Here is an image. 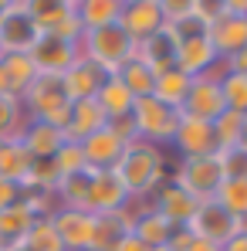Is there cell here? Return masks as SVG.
<instances>
[{"mask_svg":"<svg viewBox=\"0 0 247 251\" xmlns=\"http://www.w3.org/2000/svg\"><path fill=\"white\" fill-rule=\"evenodd\" d=\"M166 153H169V150L153 146V143H146V139H132V143L125 146L115 173L122 176L129 194H156V187L169 180V173H173V156H166Z\"/></svg>","mask_w":247,"mask_h":251,"instance_id":"obj_1","label":"cell"},{"mask_svg":"<svg viewBox=\"0 0 247 251\" xmlns=\"http://www.w3.org/2000/svg\"><path fill=\"white\" fill-rule=\"evenodd\" d=\"M21 109L27 119H38V123H51L65 132L68 123V112H71V95L65 88L61 75H38L31 88L21 95Z\"/></svg>","mask_w":247,"mask_h":251,"instance_id":"obj_2","label":"cell"},{"mask_svg":"<svg viewBox=\"0 0 247 251\" xmlns=\"http://www.w3.org/2000/svg\"><path fill=\"white\" fill-rule=\"evenodd\" d=\"M129 119H132V126H135V136H139V139L169 150L173 132H176L180 119H183V112L173 109V105H166V102H159L156 95H142V99H135Z\"/></svg>","mask_w":247,"mask_h":251,"instance_id":"obj_3","label":"cell"},{"mask_svg":"<svg viewBox=\"0 0 247 251\" xmlns=\"http://www.w3.org/2000/svg\"><path fill=\"white\" fill-rule=\"evenodd\" d=\"M169 180L180 183L193 201L206 204V201H217V190L227 180V173H224L220 156L213 153V156H197V160H173Z\"/></svg>","mask_w":247,"mask_h":251,"instance_id":"obj_4","label":"cell"},{"mask_svg":"<svg viewBox=\"0 0 247 251\" xmlns=\"http://www.w3.org/2000/svg\"><path fill=\"white\" fill-rule=\"evenodd\" d=\"M38 38L31 0H0V54H31Z\"/></svg>","mask_w":247,"mask_h":251,"instance_id":"obj_5","label":"cell"},{"mask_svg":"<svg viewBox=\"0 0 247 251\" xmlns=\"http://www.w3.org/2000/svg\"><path fill=\"white\" fill-rule=\"evenodd\" d=\"M78 44H82L85 58L95 61V65H102L109 75H115L125 61L135 54V41L125 34L119 24L102 27V31H88V34H82V41H78Z\"/></svg>","mask_w":247,"mask_h":251,"instance_id":"obj_6","label":"cell"},{"mask_svg":"<svg viewBox=\"0 0 247 251\" xmlns=\"http://www.w3.org/2000/svg\"><path fill=\"white\" fill-rule=\"evenodd\" d=\"M31 17L41 34L65 38V41H82V21H78V3L75 0H31Z\"/></svg>","mask_w":247,"mask_h":251,"instance_id":"obj_7","label":"cell"},{"mask_svg":"<svg viewBox=\"0 0 247 251\" xmlns=\"http://www.w3.org/2000/svg\"><path fill=\"white\" fill-rule=\"evenodd\" d=\"M169 153H173V160H197V156H213V153H217L213 123H200V119H190V116H183V119H180V126H176V132H173Z\"/></svg>","mask_w":247,"mask_h":251,"instance_id":"obj_8","label":"cell"},{"mask_svg":"<svg viewBox=\"0 0 247 251\" xmlns=\"http://www.w3.org/2000/svg\"><path fill=\"white\" fill-rule=\"evenodd\" d=\"M78 58H82V44L51 38V34H41L38 44L31 48V61L38 68V75H65Z\"/></svg>","mask_w":247,"mask_h":251,"instance_id":"obj_9","label":"cell"},{"mask_svg":"<svg viewBox=\"0 0 247 251\" xmlns=\"http://www.w3.org/2000/svg\"><path fill=\"white\" fill-rule=\"evenodd\" d=\"M206 38H210L213 51H217L220 58L234 61L237 54H244V51H247V17H244V14L227 10V0H224V14L210 24Z\"/></svg>","mask_w":247,"mask_h":251,"instance_id":"obj_10","label":"cell"},{"mask_svg":"<svg viewBox=\"0 0 247 251\" xmlns=\"http://www.w3.org/2000/svg\"><path fill=\"white\" fill-rule=\"evenodd\" d=\"M129 201V187L115 170H91V187H88V201L85 210L91 214H119Z\"/></svg>","mask_w":247,"mask_h":251,"instance_id":"obj_11","label":"cell"},{"mask_svg":"<svg viewBox=\"0 0 247 251\" xmlns=\"http://www.w3.org/2000/svg\"><path fill=\"white\" fill-rule=\"evenodd\" d=\"M119 27L132 41H146L153 38L156 31H163V3L159 0H122V17H119Z\"/></svg>","mask_w":247,"mask_h":251,"instance_id":"obj_12","label":"cell"},{"mask_svg":"<svg viewBox=\"0 0 247 251\" xmlns=\"http://www.w3.org/2000/svg\"><path fill=\"white\" fill-rule=\"evenodd\" d=\"M190 231L224 248L230 238L241 234V217H234L230 210H224L217 201H206V204H200L197 217H193V224H190Z\"/></svg>","mask_w":247,"mask_h":251,"instance_id":"obj_13","label":"cell"},{"mask_svg":"<svg viewBox=\"0 0 247 251\" xmlns=\"http://www.w3.org/2000/svg\"><path fill=\"white\" fill-rule=\"evenodd\" d=\"M65 251H88L91 248V231H95V214L85 207H61L51 217Z\"/></svg>","mask_w":247,"mask_h":251,"instance_id":"obj_14","label":"cell"},{"mask_svg":"<svg viewBox=\"0 0 247 251\" xmlns=\"http://www.w3.org/2000/svg\"><path fill=\"white\" fill-rule=\"evenodd\" d=\"M153 197H156V210L163 214L173 227H190L193 217H197V210H200V201H193V197H190L180 183H173V180L159 183Z\"/></svg>","mask_w":247,"mask_h":251,"instance_id":"obj_15","label":"cell"},{"mask_svg":"<svg viewBox=\"0 0 247 251\" xmlns=\"http://www.w3.org/2000/svg\"><path fill=\"white\" fill-rule=\"evenodd\" d=\"M183 116L190 119H200V123H213L217 116H224V95H220V82H210V78H193L190 92H186V102L180 109Z\"/></svg>","mask_w":247,"mask_h":251,"instance_id":"obj_16","label":"cell"},{"mask_svg":"<svg viewBox=\"0 0 247 251\" xmlns=\"http://www.w3.org/2000/svg\"><path fill=\"white\" fill-rule=\"evenodd\" d=\"M78 146H82V156H85V167L88 170H115L119 160H122V153H125V143L109 126L98 129V132H91Z\"/></svg>","mask_w":247,"mask_h":251,"instance_id":"obj_17","label":"cell"},{"mask_svg":"<svg viewBox=\"0 0 247 251\" xmlns=\"http://www.w3.org/2000/svg\"><path fill=\"white\" fill-rule=\"evenodd\" d=\"M65 88H68V95H71V102H82V99H95L98 95V88L105 85L109 78V72L102 68V65H95V61H88V58H78L65 75Z\"/></svg>","mask_w":247,"mask_h":251,"instance_id":"obj_18","label":"cell"},{"mask_svg":"<svg viewBox=\"0 0 247 251\" xmlns=\"http://www.w3.org/2000/svg\"><path fill=\"white\" fill-rule=\"evenodd\" d=\"M21 146L31 153V160H54V153L65 146V132L51 123H38V119H27L24 132L17 136Z\"/></svg>","mask_w":247,"mask_h":251,"instance_id":"obj_19","label":"cell"},{"mask_svg":"<svg viewBox=\"0 0 247 251\" xmlns=\"http://www.w3.org/2000/svg\"><path fill=\"white\" fill-rule=\"evenodd\" d=\"M217 61H220V54L213 51V44H210L206 34L203 38H186V41H180V48H176V68L183 75H190V78L206 75Z\"/></svg>","mask_w":247,"mask_h":251,"instance_id":"obj_20","label":"cell"},{"mask_svg":"<svg viewBox=\"0 0 247 251\" xmlns=\"http://www.w3.org/2000/svg\"><path fill=\"white\" fill-rule=\"evenodd\" d=\"M109 116L102 112V105L95 99H82V102H71V112H68V123H65V139L71 143H82L91 132L105 129Z\"/></svg>","mask_w":247,"mask_h":251,"instance_id":"obj_21","label":"cell"},{"mask_svg":"<svg viewBox=\"0 0 247 251\" xmlns=\"http://www.w3.org/2000/svg\"><path fill=\"white\" fill-rule=\"evenodd\" d=\"M34 210L27 207L24 201L10 204L7 210H0V251H21L27 231L34 227Z\"/></svg>","mask_w":247,"mask_h":251,"instance_id":"obj_22","label":"cell"},{"mask_svg":"<svg viewBox=\"0 0 247 251\" xmlns=\"http://www.w3.org/2000/svg\"><path fill=\"white\" fill-rule=\"evenodd\" d=\"M176 48H180V38H176L169 27H163V31H156L153 38H146V41L135 44V54L159 75V72H166V68H176Z\"/></svg>","mask_w":247,"mask_h":251,"instance_id":"obj_23","label":"cell"},{"mask_svg":"<svg viewBox=\"0 0 247 251\" xmlns=\"http://www.w3.org/2000/svg\"><path fill=\"white\" fill-rule=\"evenodd\" d=\"M173 231H176V227L166 221L159 210H149V214H142V217L132 224L129 234H132L146 251H153V248H166V245L173 241Z\"/></svg>","mask_w":247,"mask_h":251,"instance_id":"obj_24","label":"cell"},{"mask_svg":"<svg viewBox=\"0 0 247 251\" xmlns=\"http://www.w3.org/2000/svg\"><path fill=\"white\" fill-rule=\"evenodd\" d=\"M122 17V0H82L78 3V21H82V31H102V27H112L119 24Z\"/></svg>","mask_w":247,"mask_h":251,"instance_id":"obj_25","label":"cell"},{"mask_svg":"<svg viewBox=\"0 0 247 251\" xmlns=\"http://www.w3.org/2000/svg\"><path fill=\"white\" fill-rule=\"evenodd\" d=\"M95 102L102 105V112L109 116V119H125V116H132V105H135V95L125 88L115 75H109L105 85L98 88V95H95Z\"/></svg>","mask_w":247,"mask_h":251,"instance_id":"obj_26","label":"cell"},{"mask_svg":"<svg viewBox=\"0 0 247 251\" xmlns=\"http://www.w3.org/2000/svg\"><path fill=\"white\" fill-rule=\"evenodd\" d=\"M129 238V224L122 214H95V231H91V248L88 251H115Z\"/></svg>","mask_w":247,"mask_h":251,"instance_id":"obj_27","label":"cell"},{"mask_svg":"<svg viewBox=\"0 0 247 251\" xmlns=\"http://www.w3.org/2000/svg\"><path fill=\"white\" fill-rule=\"evenodd\" d=\"M31 153L21 146V139H3L0 143V176L10 180V183H24L27 173H31Z\"/></svg>","mask_w":247,"mask_h":251,"instance_id":"obj_28","label":"cell"},{"mask_svg":"<svg viewBox=\"0 0 247 251\" xmlns=\"http://www.w3.org/2000/svg\"><path fill=\"white\" fill-rule=\"evenodd\" d=\"M0 65H3V75H7V88L14 99H21L31 82L38 78V68L31 61V54H0Z\"/></svg>","mask_w":247,"mask_h":251,"instance_id":"obj_29","label":"cell"},{"mask_svg":"<svg viewBox=\"0 0 247 251\" xmlns=\"http://www.w3.org/2000/svg\"><path fill=\"white\" fill-rule=\"evenodd\" d=\"M190 85H193V78H190V75H183L180 68H166V72H159V75H156L153 95H156L159 102H166V105H173V109H183Z\"/></svg>","mask_w":247,"mask_h":251,"instance_id":"obj_30","label":"cell"},{"mask_svg":"<svg viewBox=\"0 0 247 251\" xmlns=\"http://www.w3.org/2000/svg\"><path fill=\"white\" fill-rule=\"evenodd\" d=\"M115 78L135 95V99H142V95H153V85H156V72L139 58V54H132L129 61H125L122 68L115 72Z\"/></svg>","mask_w":247,"mask_h":251,"instance_id":"obj_31","label":"cell"},{"mask_svg":"<svg viewBox=\"0 0 247 251\" xmlns=\"http://www.w3.org/2000/svg\"><path fill=\"white\" fill-rule=\"evenodd\" d=\"M88 187H91V170H78V173L58 176V183H54L61 207H85V201H88Z\"/></svg>","mask_w":247,"mask_h":251,"instance_id":"obj_32","label":"cell"},{"mask_svg":"<svg viewBox=\"0 0 247 251\" xmlns=\"http://www.w3.org/2000/svg\"><path fill=\"white\" fill-rule=\"evenodd\" d=\"M217 204L230 210L234 217H247V176H227L217 190Z\"/></svg>","mask_w":247,"mask_h":251,"instance_id":"obj_33","label":"cell"},{"mask_svg":"<svg viewBox=\"0 0 247 251\" xmlns=\"http://www.w3.org/2000/svg\"><path fill=\"white\" fill-rule=\"evenodd\" d=\"M220 95H224V109L247 116V72H227L220 82Z\"/></svg>","mask_w":247,"mask_h":251,"instance_id":"obj_34","label":"cell"},{"mask_svg":"<svg viewBox=\"0 0 247 251\" xmlns=\"http://www.w3.org/2000/svg\"><path fill=\"white\" fill-rule=\"evenodd\" d=\"M21 251H65L58 231H54V224H51V217H38V221H34V227L27 231Z\"/></svg>","mask_w":247,"mask_h":251,"instance_id":"obj_35","label":"cell"},{"mask_svg":"<svg viewBox=\"0 0 247 251\" xmlns=\"http://www.w3.org/2000/svg\"><path fill=\"white\" fill-rule=\"evenodd\" d=\"M241 119H244V116H237V112H224V116L213 119L217 153H224V150H237V146H241Z\"/></svg>","mask_w":247,"mask_h":251,"instance_id":"obj_36","label":"cell"},{"mask_svg":"<svg viewBox=\"0 0 247 251\" xmlns=\"http://www.w3.org/2000/svg\"><path fill=\"white\" fill-rule=\"evenodd\" d=\"M54 170H58V176H68V173L88 170L85 167V156H82V146L71 143V139H65V146L54 153Z\"/></svg>","mask_w":247,"mask_h":251,"instance_id":"obj_37","label":"cell"},{"mask_svg":"<svg viewBox=\"0 0 247 251\" xmlns=\"http://www.w3.org/2000/svg\"><path fill=\"white\" fill-rule=\"evenodd\" d=\"M220 156V163H224V173L227 176H247V150H224V153H217Z\"/></svg>","mask_w":247,"mask_h":251,"instance_id":"obj_38","label":"cell"},{"mask_svg":"<svg viewBox=\"0 0 247 251\" xmlns=\"http://www.w3.org/2000/svg\"><path fill=\"white\" fill-rule=\"evenodd\" d=\"M17 201H21V187L0 176V210H7L10 204H17Z\"/></svg>","mask_w":247,"mask_h":251,"instance_id":"obj_39","label":"cell"},{"mask_svg":"<svg viewBox=\"0 0 247 251\" xmlns=\"http://www.w3.org/2000/svg\"><path fill=\"white\" fill-rule=\"evenodd\" d=\"M220 251H247V234L241 231L237 238H230V241H227V245H224Z\"/></svg>","mask_w":247,"mask_h":251,"instance_id":"obj_40","label":"cell"},{"mask_svg":"<svg viewBox=\"0 0 247 251\" xmlns=\"http://www.w3.org/2000/svg\"><path fill=\"white\" fill-rule=\"evenodd\" d=\"M115 251H146V248H142V245H139V241H135V238L129 234V238H122V245H119Z\"/></svg>","mask_w":247,"mask_h":251,"instance_id":"obj_41","label":"cell"},{"mask_svg":"<svg viewBox=\"0 0 247 251\" xmlns=\"http://www.w3.org/2000/svg\"><path fill=\"white\" fill-rule=\"evenodd\" d=\"M230 68H234V72H247V51H244V54H237V58L230 61Z\"/></svg>","mask_w":247,"mask_h":251,"instance_id":"obj_42","label":"cell"},{"mask_svg":"<svg viewBox=\"0 0 247 251\" xmlns=\"http://www.w3.org/2000/svg\"><path fill=\"white\" fill-rule=\"evenodd\" d=\"M3 95H10V88H7V75H3V65H0V99Z\"/></svg>","mask_w":247,"mask_h":251,"instance_id":"obj_43","label":"cell"},{"mask_svg":"<svg viewBox=\"0 0 247 251\" xmlns=\"http://www.w3.org/2000/svg\"><path fill=\"white\" fill-rule=\"evenodd\" d=\"M241 150H247V116L241 119Z\"/></svg>","mask_w":247,"mask_h":251,"instance_id":"obj_44","label":"cell"},{"mask_svg":"<svg viewBox=\"0 0 247 251\" xmlns=\"http://www.w3.org/2000/svg\"><path fill=\"white\" fill-rule=\"evenodd\" d=\"M153 251H176V248H169V245H166V248H153Z\"/></svg>","mask_w":247,"mask_h":251,"instance_id":"obj_45","label":"cell"}]
</instances>
